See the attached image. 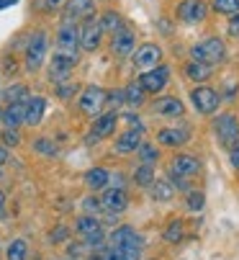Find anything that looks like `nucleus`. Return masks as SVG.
Instances as JSON below:
<instances>
[{
	"label": "nucleus",
	"instance_id": "f257e3e1",
	"mask_svg": "<svg viewBox=\"0 0 239 260\" xmlns=\"http://www.w3.org/2000/svg\"><path fill=\"white\" fill-rule=\"evenodd\" d=\"M190 57H193V62H203L209 67H216L226 59V44L219 36H206V39H201L198 44H193Z\"/></svg>",
	"mask_w": 239,
	"mask_h": 260
},
{
	"label": "nucleus",
	"instance_id": "f03ea898",
	"mask_svg": "<svg viewBox=\"0 0 239 260\" xmlns=\"http://www.w3.org/2000/svg\"><path fill=\"white\" fill-rule=\"evenodd\" d=\"M47 52H49V36H47V31L39 28L26 42V70L28 72L42 70V64L47 62Z\"/></svg>",
	"mask_w": 239,
	"mask_h": 260
},
{
	"label": "nucleus",
	"instance_id": "7ed1b4c3",
	"mask_svg": "<svg viewBox=\"0 0 239 260\" xmlns=\"http://www.w3.org/2000/svg\"><path fill=\"white\" fill-rule=\"evenodd\" d=\"M214 132H216V142L224 150H231L239 139V116L234 114H221L214 121Z\"/></svg>",
	"mask_w": 239,
	"mask_h": 260
},
{
	"label": "nucleus",
	"instance_id": "20e7f679",
	"mask_svg": "<svg viewBox=\"0 0 239 260\" xmlns=\"http://www.w3.org/2000/svg\"><path fill=\"white\" fill-rule=\"evenodd\" d=\"M190 103H193V108L198 111V114H214V111L219 108V103H221V93L219 90H214L211 85H195L193 90H190Z\"/></svg>",
	"mask_w": 239,
	"mask_h": 260
},
{
	"label": "nucleus",
	"instance_id": "39448f33",
	"mask_svg": "<svg viewBox=\"0 0 239 260\" xmlns=\"http://www.w3.org/2000/svg\"><path fill=\"white\" fill-rule=\"evenodd\" d=\"M170 83V67L165 64H157L152 70H144L142 75H139V85L147 90V95H157V93H162Z\"/></svg>",
	"mask_w": 239,
	"mask_h": 260
},
{
	"label": "nucleus",
	"instance_id": "423d86ee",
	"mask_svg": "<svg viewBox=\"0 0 239 260\" xmlns=\"http://www.w3.org/2000/svg\"><path fill=\"white\" fill-rule=\"evenodd\" d=\"M77 36H80V49H85V52H95L103 42V28L98 23L95 16L85 18L83 23L77 26Z\"/></svg>",
	"mask_w": 239,
	"mask_h": 260
},
{
	"label": "nucleus",
	"instance_id": "0eeeda50",
	"mask_svg": "<svg viewBox=\"0 0 239 260\" xmlns=\"http://www.w3.org/2000/svg\"><path fill=\"white\" fill-rule=\"evenodd\" d=\"M77 64V54H64V52H57L52 59H49V80L54 85L59 83H67L70 75H72V70Z\"/></svg>",
	"mask_w": 239,
	"mask_h": 260
},
{
	"label": "nucleus",
	"instance_id": "6e6552de",
	"mask_svg": "<svg viewBox=\"0 0 239 260\" xmlns=\"http://www.w3.org/2000/svg\"><path fill=\"white\" fill-rule=\"evenodd\" d=\"M77 103H80V111H83L85 116H98L106 106V90L98 88V85H88V88H83Z\"/></svg>",
	"mask_w": 239,
	"mask_h": 260
},
{
	"label": "nucleus",
	"instance_id": "1a4fd4ad",
	"mask_svg": "<svg viewBox=\"0 0 239 260\" xmlns=\"http://www.w3.org/2000/svg\"><path fill=\"white\" fill-rule=\"evenodd\" d=\"M209 13H211V6L206 0H183L178 6V18L183 23H201L209 18Z\"/></svg>",
	"mask_w": 239,
	"mask_h": 260
},
{
	"label": "nucleus",
	"instance_id": "9d476101",
	"mask_svg": "<svg viewBox=\"0 0 239 260\" xmlns=\"http://www.w3.org/2000/svg\"><path fill=\"white\" fill-rule=\"evenodd\" d=\"M95 121H93V126H90V134H88V142L93 144V142H100V139H106V137H111L113 132H116V124H118V114L116 111H108V114H98V116H93Z\"/></svg>",
	"mask_w": 239,
	"mask_h": 260
},
{
	"label": "nucleus",
	"instance_id": "9b49d317",
	"mask_svg": "<svg viewBox=\"0 0 239 260\" xmlns=\"http://www.w3.org/2000/svg\"><path fill=\"white\" fill-rule=\"evenodd\" d=\"M201 168H203V162L198 160L195 155L180 152V155H175L173 162H170V175H175V178H190V175L201 173Z\"/></svg>",
	"mask_w": 239,
	"mask_h": 260
},
{
	"label": "nucleus",
	"instance_id": "f8f14e48",
	"mask_svg": "<svg viewBox=\"0 0 239 260\" xmlns=\"http://www.w3.org/2000/svg\"><path fill=\"white\" fill-rule=\"evenodd\" d=\"M80 49V36H77V23L62 21L59 31H57V52L64 54H77Z\"/></svg>",
	"mask_w": 239,
	"mask_h": 260
},
{
	"label": "nucleus",
	"instance_id": "ddd939ff",
	"mask_svg": "<svg viewBox=\"0 0 239 260\" xmlns=\"http://www.w3.org/2000/svg\"><path fill=\"white\" fill-rule=\"evenodd\" d=\"M95 16V0H67L64 3V21L77 23Z\"/></svg>",
	"mask_w": 239,
	"mask_h": 260
},
{
	"label": "nucleus",
	"instance_id": "4468645a",
	"mask_svg": "<svg viewBox=\"0 0 239 260\" xmlns=\"http://www.w3.org/2000/svg\"><path fill=\"white\" fill-rule=\"evenodd\" d=\"M134 47H136V36H134L131 28L124 26V28L113 31V36H111V49H113V54H118V57H131Z\"/></svg>",
	"mask_w": 239,
	"mask_h": 260
},
{
	"label": "nucleus",
	"instance_id": "2eb2a0df",
	"mask_svg": "<svg viewBox=\"0 0 239 260\" xmlns=\"http://www.w3.org/2000/svg\"><path fill=\"white\" fill-rule=\"evenodd\" d=\"M134 57V64L144 72V70H152V67H157L159 62H162V49H159L157 44H142L136 52H131Z\"/></svg>",
	"mask_w": 239,
	"mask_h": 260
},
{
	"label": "nucleus",
	"instance_id": "dca6fc26",
	"mask_svg": "<svg viewBox=\"0 0 239 260\" xmlns=\"http://www.w3.org/2000/svg\"><path fill=\"white\" fill-rule=\"evenodd\" d=\"M100 204H103V211H108V214H121V211H126V206H129V196H126V191L124 188H106V193L100 196Z\"/></svg>",
	"mask_w": 239,
	"mask_h": 260
},
{
	"label": "nucleus",
	"instance_id": "f3484780",
	"mask_svg": "<svg viewBox=\"0 0 239 260\" xmlns=\"http://www.w3.org/2000/svg\"><path fill=\"white\" fill-rule=\"evenodd\" d=\"M108 242L113 247H144V240H142V235L134 227H116L111 232Z\"/></svg>",
	"mask_w": 239,
	"mask_h": 260
},
{
	"label": "nucleus",
	"instance_id": "a211bd4d",
	"mask_svg": "<svg viewBox=\"0 0 239 260\" xmlns=\"http://www.w3.org/2000/svg\"><path fill=\"white\" fill-rule=\"evenodd\" d=\"M152 108H154V114H159V116H170V119H178V116L185 114V106H183V101H180L178 95L157 98V101L152 103Z\"/></svg>",
	"mask_w": 239,
	"mask_h": 260
},
{
	"label": "nucleus",
	"instance_id": "6ab92c4d",
	"mask_svg": "<svg viewBox=\"0 0 239 260\" xmlns=\"http://www.w3.org/2000/svg\"><path fill=\"white\" fill-rule=\"evenodd\" d=\"M44 111H47V98L44 95H28L26 98V116L23 124L28 126H39L44 119Z\"/></svg>",
	"mask_w": 239,
	"mask_h": 260
},
{
	"label": "nucleus",
	"instance_id": "aec40b11",
	"mask_svg": "<svg viewBox=\"0 0 239 260\" xmlns=\"http://www.w3.org/2000/svg\"><path fill=\"white\" fill-rule=\"evenodd\" d=\"M23 116H26V101L8 103L6 111H0V121H3L6 129H18L23 124Z\"/></svg>",
	"mask_w": 239,
	"mask_h": 260
},
{
	"label": "nucleus",
	"instance_id": "412c9836",
	"mask_svg": "<svg viewBox=\"0 0 239 260\" xmlns=\"http://www.w3.org/2000/svg\"><path fill=\"white\" fill-rule=\"evenodd\" d=\"M142 144V129H126L121 137L116 139V144H113V150L118 152V155H129V152H136V147Z\"/></svg>",
	"mask_w": 239,
	"mask_h": 260
},
{
	"label": "nucleus",
	"instance_id": "4be33fe9",
	"mask_svg": "<svg viewBox=\"0 0 239 260\" xmlns=\"http://www.w3.org/2000/svg\"><path fill=\"white\" fill-rule=\"evenodd\" d=\"M188 129H178V126H170V129H159L157 132V142L162 144V147H183L188 142Z\"/></svg>",
	"mask_w": 239,
	"mask_h": 260
},
{
	"label": "nucleus",
	"instance_id": "5701e85b",
	"mask_svg": "<svg viewBox=\"0 0 239 260\" xmlns=\"http://www.w3.org/2000/svg\"><path fill=\"white\" fill-rule=\"evenodd\" d=\"M108 180H111V173L106 168H90L85 173V185L90 191H103L108 188Z\"/></svg>",
	"mask_w": 239,
	"mask_h": 260
},
{
	"label": "nucleus",
	"instance_id": "b1692460",
	"mask_svg": "<svg viewBox=\"0 0 239 260\" xmlns=\"http://www.w3.org/2000/svg\"><path fill=\"white\" fill-rule=\"evenodd\" d=\"M185 78L193 83H206L211 78V67L203 62H188L185 64Z\"/></svg>",
	"mask_w": 239,
	"mask_h": 260
},
{
	"label": "nucleus",
	"instance_id": "393cba45",
	"mask_svg": "<svg viewBox=\"0 0 239 260\" xmlns=\"http://www.w3.org/2000/svg\"><path fill=\"white\" fill-rule=\"evenodd\" d=\"M144 101H147V90H144L139 83H129V85L124 88V103H129L131 108L144 106Z\"/></svg>",
	"mask_w": 239,
	"mask_h": 260
},
{
	"label": "nucleus",
	"instance_id": "a878e982",
	"mask_svg": "<svg viewBox=\"0 0 239 260\" xmlns=\"http://www.w3.org/2000/svg\"><path fill=\"white\" fill-rule=\"evenodd\" d=\"M98 23H100V28L108 31V34H113V31H118V28L126 26L124 18H121V13H116V11H106V13L98 18Z\"/></svg>",
	"mask_w": 239,
	"mask_h": 260
},
{
	"label": "nucleus",
	"instance_id": "bb28decb",
	"mask_svg": "<svg viewBox=\"0 0 239 260\" xmlns=\"http://www.w3.org/2000/svg\"><path fill=\"white\" fill-rule=\"evenodd\" d=\"M149 191H152V199L154 201H170L175 188H173V183H167V180H152Z\"/></svg>",
	"mask_w": 239,
	"mask_h": 260
},
{
	"label": "nucleus",
	"instance_id": "cd10ccee",
	"mask_svg": "<svg viewBox=\"0 0 239 260\" xmlns=\"http://www.w3.org/2000/svg\"><path fill=\"white\" fill-rule=\"evenodd\" d=\"M136 152H139V160L144 165H154L159 160V150H157V144H152V142H144L142 139V144L136 147Z\"/></svg>",
	"mask_w": 239,
	"mask_h": 260
},
{
	"label": "nucleus",
	"instance_id": "c85d7f7f",
	"mask_svg": "<svg viewBox=\"0 0 239 260\" xmlns=\"http://www.w3.org/2000/svg\"><path fill=\"white\" fill-rule=\"evenodd\" d=\"M183 235H185V224H183V219H173L170 224H167V230L162 232L165 242H180V240H183Z\"/></svg>",
	"mask_w": 239,
	"mask_h": 260
},
{
	"label": "nucleus",
	"instance_id": "c756f323",
	"mask_svg": "<svg viewBox=\"0 0 239 260\" xmlns=\"http://www.w3.org/2000/svg\"><path fill=\"white\" fill-rule=\"evenodd\" d=\"M28 98V88L23 83H16V85H8L3 90V101L6 103H16V101H26Z\"/></svg>",
	"mask_w": 239,
	"mask_h": 260
},
{
	"label": "nucleus",
	"instance_id": "7c9ffc66",
	"mask_svg": "<svg viewBox=\"0 0 239 260\" xmlns=\"http://www.w3.org/2000/svg\"><path fill=\"white\" fill-rule=\"evenodd\" d=\"M152 180H154V168L142 162V165L136 168V173H134V183L139 185V188H149Z\"/></svg>",
	"mask_w": 239,
	"mask_h": 260
},
{
	"label": "nucleus",
	"instance_id": "2f4dec72",
	"mask_svg": "<svg viewBox=\"0 0 239 260\" xmlns=\"http://www.w3.org/2000/svg\"><path fill=\"white\" fill-rule=\"evenodd\" d=\"M203 206H206V193L203 191H188V196H185V209L188 211H203Z\"/></svg>",
	"mask_w": 239,
	"mask_h": 260
},
{
	"label": "nucleus",
	"instance_id": "473e14b6",
	"mask_svg": "<svg viewBox=\"0 0 239 260\" xmlns=\"http://www.w3.org/2000/svg\"><path fill=\"white\" fill-rule=\"evenodd\" d=\"M33 152L44 155V157H54V155H57V144H54V139H49V137H39V139L33 142Z\"/></svg>",
	"mask_w": 239,
	"mask_h": 260
},
{
	"label": "nucleus",
	"instance_id": "72a5a7b5",
	"mask_svg": "<svg viewBox=\"0 0 239 260\" xmlns=\"http://www.w3.org/2000/svg\"><path fill=\"white\" fill-rule=\"evenodd\" d=\"M8 260H26V255H28V245H26V240H13L11 245H8Z\"/></svg>",
	"mask_w": 239,
	"mask_h": 260
},
{
	"label": "nucleus",
	"instance_id": "f704fd0d",
	"mask_svg": "<svg viewBox=\"0 0 239 260\" xmlns=\"http://www.w3.org/2000/svg\"><path fill=\"white\" fill-rule=\"evenodd\" d=\"M67 0H33V6L36 11H42V13H54V11H62L64 8Z\"/></svg>",
	"mask_w": 239,
	"mask_h": 260
},
{
	"label": "nucleus",
	"instance_id": "c9c22d12",
	"mask_svg": "<svg viewBox=\"0 0 239 260\" xmlns=\"http://www.w3.org/2000/svg\"><path fill=\"white\" fill-rule=\"evenodd\" d=\"M214 8L224 16H231L239 11V0H214Z\"/></svg>",
	"mask_w": 239,
	"mask_h": 260
},
{
	"label": "nucleus",
	"instance_id": "e433bc0d",
	"mask_svg": "<svg viewBox=\"0 0 239 260\" xmlns=\"http://www.w3.org/2000/svg\"><path fill=\"white\" fill-rule=\"evenodd\" d=\"M75 93H77V85H75V83H70V80H67V83H59V85H57V95H59L62 101L72 98Z\"/></svg>",
	"mask_w": 239,
	"mask_h": 260
},
{
	"label": "nucleus",
	"instance_id": "4c0bfd02",
	"mask_svg": "<svg viewBox=\"0 0 239 260\" xmlns=\"http://www.w3.org/2000/svg\"><path fill=\"white\" fill-rule=\"evenodd\" d=\"M83 206H85V211H88V214H93V216H95L98 211H103V204H100V199H98V196H88V199L83 201Z\"/></svg>",
	"mask_w": 239,
	"mask_h": 260
},
{
	"label": "nucleus",
	"instance_id": "58836bf2",
	"mask_svg": "<svg viewBox=\"0 0 239 260\" xmlns=\"http://www.w3.org/2000/svg\"><path fill=\"white\" fill-rule=\"evenodd\" d=\"M18 142H21L18 129H6V132H3V144H6V147H16Z\"/></svg>",
	"mask_w": 239,
	"mask_h": 260
},
{
	"label": "nucleus",
	"instance_id": "ea45409f",
	"mask_svg": "<svg viewBox=\"0 0 239 260\" xmlns=\"http://www.w3.org/2000/svg\"><path fill=\"white\" fill-rule=\"evenodd\" d=\"M226 31H229V36H231V39H239V11H236V13H231Z\"/></svg>",
	"mask_w": 239,
	"mask_h": 260
},
{
	"label": "nucleus",
	"instance_id": "a19ab883",
	"mask_svg": "<svg viewBox=\"0 0 239 260\" xmlns=\"http://www.w3.org/2000/svg\"><path fill=\"white\" fill-rule=\"evenodd\" d=\"M106 103L121 106V103H124V90H111V93H106Z\"/></svg>",
	"mask_w": 239,
	"mask_h": 260
},
{
	"label": "nucleus",
	"instance_id": "79ce46f5",
	"mask_svg": "<svg viewBox=\"0 0 239 260\" xmlns=\"http://www.w3.org/2000/svg\"><path fill=\"white\" fill-rule=\"evenodd\" d=\"M124 119H126V124H129L131 129H142V132H144V124L139 121V116H136V114H126Z\"/></svg>",
	"mask_w": 239,
	"mask_h": 260
},
{
	"label": "nucleus",
	"instance_id": "37998d69",
	"mask_svg": "<svg viewBox=\"0 0 239 260\" xmlns=\"http://www.w3.org/2000/svg\"><path fill=\"white\" fill-rule=\"evenodd\" d=\"M229 152H231V155H229V157H231V165H234V168L239 170V139H236V144L231 147Z\"/></svg>",
	"mask_w": 239,
	"mask_h": 260
},
{
	"label": "nucleus",
	"instance_id": "c03bdc74",
	"mask_svg": "<svg viewBox=\"0 0 239 260\" xmlns=\"http://www.w3.org/2000/svg\"><path fill=\"white\" fill-rule=\"evenodd\" d=\"M108 183H113V188H124V175H121V173H116V175H111Z\"/></svg>",
	"mask_w": 239,
	"mask_h": 260
},
{
	"label": "nucleus",
	"instance_id": "a18cd8bd",
	"mask_svg": "<svg viewBox=\"0 0 239 260\" xmlns=\"http://www.w3.org/2000/svg\"><path fill=\"white\" fill-rule=\"evenodd\" d=\"M3 70H6V75H13V72H16V62H13L11 57H6V62H3Z\"/></svg>",
	"mask_w": 239,
	"mask_h": 260
},
{
	"label": "nucleus",
	"instance_id": "49530a36",
	"mask_svg": "<svg viewBox=\"0 0 239 260\" xmlns=\"http://www.w3.org/2000/svg\"><path fill=\"white\" fill-rule=\"evenodd\" d=\"M8 162V147L6 144H0V168H3Z\"/></svg>",
	"mask_w": 239,
	"mask_h": 260
},
{
	"label": "nucleus",
	"instance_id": "de8ad7c7",
	"mask_svg": "<svg viewBox=\"0 0 239 260\" xmlns=\"http://www.w3.org/2000/svg\"><path fill=\"white\" fill-rule=\"evenodd\" d=\"M16 3H18V0H0V11H6V8H11Z\"/></svg>",
	"mask_w": 239,
	"mask_h": 260
},
{
	"label": "nucleus",
	"instance_id": "09e8293b",
	"mask_svg": "<svg viewBox=\"0 0 239 260\" xmlns=\"http://www.w3.org/2000/svg\"><path fill=\"white\" fill-rule=\"evenodd\" d=\"M3 206H6V193L0 191V211H3Z\"/></svg>",
	"mask_w": 239,
	"mask_h": 260
}]
</instances>
